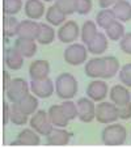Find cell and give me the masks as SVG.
I'll use <instances>...</instances> for the list:
<instances>
[{
	"label": "cell",
	"mask_w": 131,
	"mask_h": 148,
	"mask_svg": "<svg viewBox=\"0 0 131 148\" xmlns=\"http://www.w3.org/2000/svg\"><path fill=\"white\" fill-rule=\"evenodd\" d=\"M54 38H55V30L50 26V24L41 23L39 33L36 41L38 42L39 45H50V43L54 42Z\"/></svg>",
	"instance_id": "obj_25"
},
{
	"label": "cell",
	"mask_w": 131,
	"mask_h": 148,
	"mask_svg": "<svg viewBox=\"0 0 131 148\" xmlns=\"http://www.w3.org/2000/svg\"><path fill=\"white\" fill-rule=\"evenodd\" d=\"M86 49L93 55H100V54L105 53L106 49H108V37H106V34L98 32L95 38L86 45Z\"/></svg>",
	"instance_id": "obj_22"
},
{
	"label": "cell",
	"mask_w": 131,
	"mask_h": 148,
	"mask_svg": "<svg viewBox=\"0 0 131 148\" xmlns=\"http://www.w3.org/2000/svg\"><path fill=\"white\" fill-rule=\"evenodd\" d=\"M11 114H12V105H8L7 102L3 103V125L7 126L8 122L11 121Z\"/></svg>",
	"instance_id": "obj_39"
},
{
	"label": "cell",
	"mask_w": 131,
	"mask_h": 148,
	"mask_svg": "<svg viewBox=\"0 0 131 148\" xmlns=\"http://www.w3.org/2000/svg\"><path fill=\"white\" fill-rule=\"evenodd\" d=\"M108 84L104 80H93L86 87V96L95 102H100V101L105 100L106 96H108Z\"/></svg>",
	"instance_id": "obj_10"
},
{
	"label": "cell",
	"mask_w": 131,
	"mask_h": 148,
	"mask_svg": "<svg viewBox=\"0 0 131 148\" xmlns=\"http://www.w3.org/2000/svg\"><path fill=\"white\" fill-rule=\"evenodd\" d=\"M80 36V28L76 21H66L63 25H60L58 30V38L63 43H71L75 42Z\"/></svg>",
	"instance_id": "obj_9"
},
{
	"label": "cell",
	"mask_w": 131,
	"mask_h": 148,
	"mask_svg": "<svg viewBox=\"0 0 131 148\" xmlns=\"http://www.w3.org/2000/svg\"><path fill=\"white\" fill-rule=\"evenodd\" d=\"M119 0H98V5L101 9H106L110 8V7H114Z\"/></svg>",
	"instance_id": "obj_40"
},
{
	"label": "cell",
	"mask_w": 131,
	"mask_h": 148,
	"mask_svg": "<svg viewBox=\"0 0 131 148\" xmlns=\"http://www.w3.org/2000/svg\"><path fill=\"white\" fill-rule=\"evenodd\" d=\"M47 113H49V118H50L51 123L55 127H66V126H68L70 119L66 117L60 105H51L49 108Z\"/></svg>",
	"instance_id": "obj_21"
},
{
	"label": "cell",
	"mask_w": 131,
	"mask_h": 148,
	"mask_svg": "<svg viewBox=\"0 0 131 148\" xmlns=\"http://www.w3.org/2000/svg\"><path fill=\"white\" fill-rule=\"evenodd\" d=\"M115 20L117 18H115V14L113 12V9L106 8V9H101L97 13V16H96V24L101 29H108Z\"/></svg>",
	"instance_id": "obj_26"
},
{
	"label": "cell",
	"mask_w": 131,
	"mask_h": 148,
	"mask_svg": "<svg viewBox=\"0 0 131 148\" xmlns=\"http://www.w3.org/2000/svg\"><path fill=\"white\" fill-rule=\"evenodd\" d=\"M97 24H95L92 20H86L85 23L83 24L81 26V42H83L84 45H88L91 41L96 37L97 34Z\"/></svg>",
	"instance_id": "obj_27"
},
{
	"label": "cell",
	"mask_w": 131,
	"mask_h": 148,
	"mask_svg": "<svg viewBox=\"0 0 131 148\" xmlns=\"http://www.w3.org/2000/svg\"><path fill=\"white\" fill-rule=\"evenodd\" d=\"M62 109H63L66 117L70 121H73L75 118H78L79 115V110H78V103L72 102L71 100H66L63 103H60Z\"/></svg>",
	"instance_id": "obj_32"
},
{
	"label": "cell",
	"mask_w": 131,
	"mask_h": 148,
	"mask_svg": "<svg viewBox=\"0 0 131 148\" xmlns=\"http://www.w3.org/2000/svg\"><path fill=\"white\" fill-rule=\"evenodd\" d=\"M23 113L28 115H33L38 109V97L36 95H26L17 102H13Z\"/></svg>",
	"instance_id": "obj_17"
},
{
	"label": "cell",
	"mask_w": 131,
	"mask_h": 148,
	"mask_svg": "<svg viewBox=\"0 0 131 148\" xmlns=\"http://www.w3.org/2000/svg\"><path fill=\"white\" fill-rule=\"evenodd\" d=\"M11 122L16 126H24L28 123V114L23 113L19 108L12 103V114H11Z\"/></svg>",
	"instance_id": "obj_31"
},
{
	"label": "cell",
	"mask_w": 131,
	"mask_h": 148,
	"mask_svg": "<svg viewBox=\"0 0 131 148\" xmlns=\"http://www.w3.org/2000/svg\"><path fill=\"white\" fill-rule=\"evenodd\" d=\"M64 60L70 66H80L81 63L86 60L88 56V49L84 46V43H71L64 50Z\"/></svg>",
	"instance_id": "obj_5"
},
{
	"label": "cell",
	"mask_w": 131,
	"mask_h": 148,
	"mask_svg": "<svg viewBox=\"0 0 131 148\" xmlns=\"http://www.w3.org/2000/svg\"><path fill=\"white\" fill-rule=\"evenodd\" d=\"M55 5L67 16L76 12V0H55Z\"/></svg>",
	"instance_id": "obj_33"
},
{
	"label": "cell",
	"mask_w": 131,
	"mask_h": 148,
	"mask_svg": "<svg viewBox=\"0 0 131 148\" xmlns=\"http://www.w3.org/2000/svg\"><path fill=\"white\" fill-rule=\"evenodd\" d=\"M24 9L29 20H39L46 11L42 0H26Z\"/></svg>",
	"instance_id": "obj_18"
},
{
	"label": "cell",
	"mask_w": 131,
	"mask_h": 148,
	"mask_svg": "<svg viewBox=\"0 0 131 148\" xmlns=\"http://www.w3.org/2000/svg\"><path fill=\"white\" fill-rule=\"evenodd\" d=\"M105 58H92L85 63V67H84V72L88 77L92 79H98L102 77L104 72H105Z\"/></svg>",
	"instance_id": "obj_11"
},
{
	"label": "cell",
	"mask_w": 131,
	"mask_h": 148,
	"mask_svg": "<svg viewBox=\"0 0 131 148\" xmlns=\"http://www.w3.org/2000/svg\"><path fill=\"white\" fill-rule=\"evenodd\" d=\"M96 119L104 125L114 123L117 119H119L117 105L113 102L100 101L98 105H96Z\"/></svg>",
	"instance_id": "obj_4"
},
{
	"label": "cell",
	"mask_w": 131,
	"mask_h": 148,
	"mask_svg": "<svg viewBox=\"0 0 131 148\" xmlns=\"http://www.w3.org/2000/svg\"><path fill=\"white\" fill-rule=\"evenodd\" d=\"M12 80H11V76H9V73L7 72V71H4L3 72V88L4 90H7L9 88V85H11Z\"/></svg>",
	"instance_id": "obj_41"
},
{
	"label": "cell",
	"mask_w": 131,
	"mask_h": 148,
	"mask_svg": "<svg viewBox=\"0 0 131 148\" xmlns=\"http://www.w3.org/2000/svg\"><path fill=\"white\" fill-rule=\"evenodd\" d=\"M78 118L84 123H89L93 119H96V105L95 101L89 97H81L78 100Z\"/></svg>",
	"instance_id": "obj_7"
},
{
	"label": "cell",
	"mask_w": 131,
	"mask_h": 148,
	"mask_svg": "<svg viewBox=\"0 0 131 148\" xmlns=\"http://www.w3.org/2000/svg\"><path fill=\"white\" fill-rule=\"evenodd\" d=\"M50 73V63L45 59L34 60L29 67V75L32 80H41V79L49 77Z\"/></svg>",
	"instance_id": "obj_14"
},
{
	"label": "cell",
	"mask_w": 131,
	"mask_h": 148,
	"mask_svg": "<svg viewBox=\"0 0 131 148\" xmlns=\"http://www.w3.org/2000/svg\"><path fill=\"white\" fill-rule=\"evenodd\" d=\"M46 21L53 26H60L67 21V14L63 13V12L54 4V5L49 7L47 11H46Z\"/></svg>",
	"instance_id": "obj_23"
},
{
	"label": "cell",
	"mask_w": 131,
	"mask_h": 148,
	"mask_svg": "<svg viewBox=\"0 0 131 148\" xmlns=\"http://www.w3.org/2000/svg\"><path fill=\"white\" fill-rule=\"evenodd\" d=\"M42 1H49L50 3V1H55V0H42Z\"/></svg>",
	"instance_id": "obj_42"
},
{
	"label": "cell",
	"mask_w": 131,
	"mask_h": 148,
	"mask_svg": "<svg viewBox=\"0 0 131 148\" xmlns=\"http://www.w3.org/2000/svg\"><path fill=\"white\" fill-rule=\"evenodd\" d=\"M105 58V63H106V67H105V72H104L102 77L101 79H112L121 70V66H119V60H118L115 56H104Z\"/></svg>",
	"instance_id": "obj_28"
},
{
	"label": "cell",
	"mask_w": 131,
	"mask_h": 148,
	"mask_svg": "<svg viewBox=\"0 0 131 148\" xmlns=\"http://www.w3.org/2000/svg\"><path fill=\"white\" fill-rule=\"evenodd\" d=\"M113 12L115 14V18L122 23H127L131 20V3L127 0H119L114 7Z\"/></svg>",
	"instance_id": "obj_24"
},
{
	"label": "cell",
	"mask_w": 131,
	"mask_h": 148,
	"mask_svg": "<svg viewBox=\"0 0 131 148\" xmlns=\"http://www.w3.org/2000/svg\"><path fill=\"white\" fill-rule=\"evenodd\" d=\"M29 125L33 130H36L39 135L42 136H47L55 126L51 123L50 118H49V113L45 110H37L33 115H32Z\"/></svg>",
	"instance_id": "obj_3"
},
{
	"label": "cell",
	"mask_w": 131,
	"mask_h": 148,
	"mask_svg": "<svg viewBox=\"0 0 131 148\" xmlns=\"http://www.w3.org/2000/svg\"><path fill=\"white\" fill-rule=\"evenodd\" d=\"M5 64L9 70H20L24 64V56L16 47H8L5 50Z\"/></svg>",
	"instance_id": "obj_20"
},
{
	"label": "cell",
	"mask_w": 131,
	"mask_h": 148,
	"mask_svg": "<svg viewBox=\"0 0 131 148\" xmlns=\"http://www.w3.org/2000/svg\"><path fill=\"white\" fill-rule=\"evenodd\" d=\"M119 80L123 85H126L127 88H131V63L125 64L119 70Z\"/></svg>",
	"instance_id": "obj_35"
},
{
	"label": "cell",
	"mask_w": 131,
	"mask_h": 148,
	"mask_svg": "<svg viewBox=\"0 0 131 148\" xmlns=\"http://www.w3.org/2000/svg\"><path fill=\"white\" fill-rule=\"evenodd\" d=\"M55 84L51 81L50 77L41 79V80H32L30 81V90L33 95L38 98H49L54 93Z\"/></svg>",
	"instance_id": "obj_8"
},
{
	"label": "cell",
	"mask_w": 131,
	"mask_h": 148,
	"mask_svg": "<svg viewBox=\"0 0 131 148\" xmlns=\"http://www.w3.org/2000/svg\"><path fill=\"white\" fill-rule=\"evenodd\" d=\"M105 33L109 39H112V41H121V39L123 38V36L126 34V32H125L123 24L121 23V21L115 20L108 29H105Z\"/></svg>",
	"instance_id": "obj_29"
},
{
	"label": "cell",
	"mask_w": 131,
	"mask_h": 148,
	"mask_svg": "<svg viewBox=\"0 0 131 148\" xmlns=\"http://www.w3.org/2000/svg\"><path fill=\"white\" fill-rule=\"evenodd\" d=\"M109 97H110L113 103H115L117 106H121V105H125V103L131 101V93H130V90L126 88V85L117 84V85H114V87L110 89Z\"/></svg>",
	"instance_id": "obj_16"
},
{
	"label": "cell",
	"mask_w": 131,
	"mask_h": 148,
	"mask_svg": "<svg viewBox=\"0 0 131 148\" xmlns=\"http://www.w3.org/2000/svg\"><path fill=\"white\" fill-rule=\"evenodd\" d=\"M29 87H30V85H29L28 81L24 80V79H21V77L13 79L11 85H9V88L5 90L7 97H8V100L11 101L12 103L17 102V101H20L24 96H26L29 93Z\"/></svg>",
	"instance_id": "obj_6"
},
{
	"label": "cell",
	"mask_w": 131,
	"mask_h": 148,
	"mask_svg": "<svg viewBox=\"0 0 131 148\" xmlns=\"http://www.w3.org/2000/svg\"><path fill=\"white\" fill-rule=\"evenodd\" d=\"M93 3L92 0H76V13L79 14H88L92 11Z\"/></svg>",
	"instance_id": "obj_36"
},
{
	"label": "cell",
	"mask_w": 131,
	"mask_h": 148,
	"mask_svg": "<svg viewBox=\"0 0 131 148\" xmlns=\"http://www.w3.org/2000/svg\"><path fill=\"white\" fill-rule=\"evenodd\" d=\"M71 136V132L64 130V127H54L53 131L46 136V143L49 145H67Z\"/></svg>",
	"instance_id": "obj_13"
},
{
	"label": "cell",
	"mask_w": 131,
	"mask_h": 148,
	"mask_svg": "<svg viewBox=\"0 0 131 148\" xmlns=\"http://www.w3.org/2000/svg\"><path fill=\"white\" fill-rule=\"evenodd\" d=\"M39 26H41V24L34 21V20H24L19 25L17 36L20 38L37 39L38 33H39Z\"/></svg>",
	"instance_id": "obj_12"
},
{
	"label": "cell",
	"mask_w": 131,
	"mask_h": 148,
	"mask_svg": "<svg viewBox=\"0 0 131 148\" xmlns=\"http://www.w3.org/2000/svg\"><path fill=\"white\" fill-rule=\"evenodd\" d=\"M14 47L23 54L24 58H32L37 53V43L36 39H28V38H17L14 41Z\"/></svg>",
	"instance_id": "obj_19"
},
{
	"label": "cell",
	"mask_w": 131,
	"mask_h": 148,
	"mask_svg": "<svg viewBox=\"0 0 131 148\" xmlns=\"http://www.w3.org/2000/svg\"><path fill=\"white\" fill-rule=\"evenodd\" d=\"M78 80L75 76L68 72L60 73L55 80V90L56 95L62 100H71L78 95Z\"/></svg>",
	"instance_id": "obj_1"
},
{
	"label": "cell",
	"mask_w": 131,
	"mask_h": 148,
	"mask_svg": "<svg viewBox=\"0 0 131 148\" xmlns=\"http://www.w3.org/2000/svg\"><path fill=\"white\" fill-rule=\"evenodd\" d=\"M23 7V0H4V13L5 14H13L19 13Z\"/></svg>",
	"instance_id": "obj_34"
},
{
	"label": "cell",
	"mask_w": 131,
	"mask_h": 148,
	"mask_svg": "<svg viewBox=\"0 0 131 148\" xmlns=\"http://www.w3.org/2000/svg\"><path fill=\"white\" fill-rule=\"evenodd\" d=\"M118 108V115H119V119L123 121H127L131 118V101L125 105H121Z\"/></svg>",
	"instance_id": "obj_38"
},
{
	"label": "cell",
	"mask_w": 131,
	"mask_h": 148,
	"mask_svg": "<svg viewBox=\"0 0 131 148\" xmlns=\"http://www.w3.org/2000/svg\"><path fill=\"white\" fill-rule=\"evenodd\" d=\"M19 20L14 18L13 16L11 17H5L4 20V34L5 37H13V36H17V30H19Z\"/></svg>",
	"instance_id": "obj_30"
},
{
	"label": "cell",
	"mask_w": 131,
	"mask_h": 148,
	"mask_svg": "<svg viewBox=\"0 0 131 148\" xmlns=\"http://www.w3.org/2000/svg\"><path fill=\"white\" fill-rule=\"evenodd\" d=\"M41 143V138L39 134L30 129H25L17 135V139L11 143V145H38Z\"/></svg>",
	"instance_id": "obj_15"
},
{
	"label": "cell",
	"mask_w": 131,
	"mask_h": 148,
	"mask_svg": "<svg viewBox=\"0 0 131 148\" xmlns=\"http://www.w3.org/2000/svg\"><path fill=\"white\" fill-rule=\"evenodd\" d=\"M119 49L127 55H131V33H126L119 41Z\"/></svg>",
	"instance_id": "obj_37"
},
{
	"label": "cell",
	"mask_w": 131,
	"mask_h": 148,
	"mask_svg": "<svg viewBox=\"0 0 131 148\" xmlns=\"http://www.w3.org/2000/svg\"><path fill=\"white\" fill-rule=\"evenodd\" d=\"M127 139V130L121 123H109L101 132V140L105 145H122Z\"/></svg>",
	"instance_id": "obj_2"
}]
</instances>
